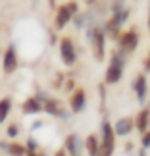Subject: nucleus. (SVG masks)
Returning a JSON list of instances; mask_svg holds the SVG:
<instances>
[{
  "mask_svg": "<svg viewBox=\"0 0 150 156\" xmlns=\"http://www.w3.org/2000/svg\"><path fill=\"white\" fill-rule=\"evenodd\" d=\"M54 2H56V0H50V6H54Z\"/></svg>",
  "mask_w": 150,
  "mask_h": 156,
  "instance_id": "bb28decb",
  "label": "nucleus"
},
{
  "mask_svg": "<svg viewBox=\"0 0 150 156\" xmlns=\"http://www.w3.org/2000/svg\"><path fill=\"white\" fill-rule=\"evenodd\" d=\"M148 123H150V110L145 108V110L139 112V116H137V119H135V125H137V129H139L141 133H145Z\"/></svg>",
  "mask_w": 150,
  "mask_h": 156,
  "instance_id": "4468645a",
  "label": "nucleus"
},
{
  "mask_svg": "<svg viewBox=\"0 0 150 156\" xmlns=\"http://www.w3.org/2000/svg\"><path fill=\"white\" fill-rule=\"evenodd\" d=\"M4 151L8 152L10 156H25V154H27V148H25V145H19V143H16V141L8 143Z\"/></svg>",
  "mask_w": 150,
  "mask_h": 156,
  "instance_id": "dca6fc26",
  "label": "nucleus"
},
{
  "mask_svg": "<svg viewBox=\"0 0 150 156\" xmlns=\"http://www.w3.org/2000/svg\"><path fill=\"white\" fill-rule=\"evenodd\" d=\"M10 110H12V98H10V97L0 98V123L6 122V118H8Z\"/></svg>",
  "mask_w": 150,
  "mask_h": 156,
  "instance_id": "f3484780",
  "label": "nucleus"
},
{
  "mask_svg": "<svg viewBox=\"0 0 150 156\" xmlns=\"http://www.w3.org/2000/svg\"><path fill=\"white\" fill-rule=\"evenodd\" d=\"M145 69H146V71H150V52H148V56L145 58Z\"/></svg>",
  "mask_w": 150,
  "mask_h": 156,
  "instance_id": "4be33fe9",
  "label": "nucleus"
},
{
  "mask_svg": "<svg viewBox=\"0 0 150 156\" xmlns=\"http://www.w3.org/2000/svg\"><path fill=\"white\" fill-rule=\"evenodd\" d=\"M87 104V97H85V91L83 89H75V93L71 94V112L79 114L83 112V108Z\"/></svg>",
  "mask_w": 150,
  "mask_h": 156,
  "instance_id": "0eeeda50",
  "label": "nucleus"
},
{
  "mask_svg": "<svg viewBox=\"0 0 150 156\" xmlns=\"http://www.w3.org/2000/svg\"><path fill=\"white\" fill-rule=\"evenodd\" d=\"M148 27H150V16H148Z\"/></svg>",
  "mask_w": 150,
  "mask_h": 156,
  "instance_id": "cd10ccee",
  "label": "nucleus"
},
{
  "mask_svg": "<svg viewBox=\"0 0 150 156\" xmlns=\"http://www.w3.org/2000/svg\"><path fill=\"white\" fill-rule=\"evenodd\" d=\"M68 10L75 16V14H77V4H75V2H69V4H68Z\"/></svg>",
  "mask_w": 150,
  "mask_h": 156,
  "instance_id": "412c9836",
  "label": "nucleus"
},
{
  "mask_svg": "<svg viewBox=\"0 0 150 156\" xmlns=\"http://www.w3.org/2000/svg\"><path fill=\"white\" fill-rule=\"evenodd\" d=\"M141 143H142V148H148L150 147V131H145V133H142Z\"/></svg>",
  "mask_w": 150,
  "mask_h": 156,
  "instance_id": "aec40b11",
  "label": "nucleus"
},
{
  "mask_svg": "<svg viewBox=\"0 0 150 156\" xmlns=\"http://www.w3.org/2000/svg\"><path fill=\"white\" fill-rule=\"evenodd\" d=\"M21 110H23V114H39V112H43V102H39L35 97H29L21 104Z\"/></svg>",
  "mask_w": 150,
  "mask_h": 156,
  "instance_id": "9b49d317",
  "label": "nucleus"
},
{
  "mask_svg": "<svg viewBox=\"0 0 150 156\" xmlns=\"http://www.w3.org/2000/svg\"><path fill=\"white\" fill-rule=\"evenodd\" d=\"M79 148H81V141L77 135H68L65 137V152H69V156H79Z\"/></svg>",
  "mask_w": 150,
  "mask_h": 156,
  "instance_id": "1a4fd4ad",
  "label": "nucleus"
},
{
  "mask_svg": "<svg viewBox=\"0 0 150 156\" xmlns=\"http://www.w3.org/2000/svg\"><path fill=\"white\" fill-rule=\"evenodd\" d=\"M85 148L89 156H98V151H100V143L96 139V135H89L85 139Z\"/></svg>",
  "mask_w": 150,
  "mask_h": 156,
  "instance_id": "2eb2a0df",
  "label": "nucleus"
},
{
  "mask_svg": "<svg viewBox=\"0 0 150 156\" xmlns=\"http://www.w3.org/2000/svg\"><path fill=\"white\" fill-rule=\"evenodd\" d=\"M98 156H106V154H102V152H98Z\"/></svg>",
  "mask_w": 150,
  "mask_h": 156,
  "instance_id": "c85d7f7f",
  "label": "nucleus"
},
{
  "mask_svg": "<svg viewBox=\"0 0 150 156\" xmlns=\"http://www.w3.org/2000/svg\"><path fill=\"white\" fill-rule=\"evenodd\" d=\"M39 127H43V122H35L33 123V129H39Z\"/></svg>",
  "mask_w": 150,
  "mask_h": 156,
  "instance_id": "5701e85b",
  "label": "nucleus"
},
{
  "mask_svg": "<svg viewBox=\"0 0 150 156\" xmlns=\"http://www.w3.org/2000/svg\"><path fill=\"white\" fill-rule=\"evenodd\" d=\"M89 41L92 43V52H94V58L98 60V62H102L104 60V43H106V33L104 29L100 27H91L89 29Z\"/></svg>",
  "mask_w": 150,
  "mask_h": 156,
  "instance_id": "f03ea898",
  "label": "nucleus"
},
{
  "mask_svg": "<svg viewBox=\"0 0 150 156\" xmlns=\"http://www.w3.org/2000/svg\"><path fill=\"white\" fill-rule=\"evenodd\" d=\"M139 46V35L135 31H127L123 35H119V48L123 52H133Z\"/></svg>",
  "mask_w": 150,
  "mask_h": 156,
  "instance_id": "423d86ee",
  "label": "nucleus"
},
{
  "mask_svg": "<svg viewBox=\"0 0 150 156\" xmlns=\"http://www.w3.org/2000/svg\"><path fill=\"white\" fill-rule=\"evenodd\" d=\"M87 2H94V0H87Z\"/></svg>",
  "mask_w": 150,
  "mask_h": 156,
  "instance_id": "c756f323",
  "label": "nucleus"
},
{
  "mask_svg": "<svg viewBox=\"0 0 150 156\" xmlns=\"http://www.w3.org/2000/svg\"><path fill=\"white\" fill-rule=\"evenodd\" d=\"M133 127H135V119H131V118H121V119L116 123V127H113V133L119 135V137H125V135H129L131 131H133Z\"/></svg>",
  "mask_w": 150,
  "mask_h": 156,
  "instance_id": "6e6552de",
  "label": "nucleus"
},
{
  "mask_svg": "<svg viewBox=\"0 0 150 156\" xmlns=\"http://www.w3.org/2000/svg\"><path fill=\"white\" fill-rule=\"evenodd\" d=\"M2 69H4L6 75L14 73V71L17 69V52H16V46H14V44H10L8 48H6V52H4Z\"/></svg>",
  "mask_w": 150,
  "mask_h": 156,
  "instance_id": "39448f33",
  "label": "nucleus"
},
{
  "mask_svg": "<svg viewBox=\"0 0 150 156\" xmlns=\"http://www.w3.org/2000/svg\"><path fill=\"white\" fill-rule=\"evenodd\" d=\"M145 152H146V151H145V148H142V151H141V152H139V156H146V154H145Z\"/></svg>",
  "mask_w": 150,
  "mask_h": 156,
  "instance_id": "a878e982",
  "label": "nucleus"
},
{
  "mask_svg": "<svg viewBox=\"0 0 150 156\" xmlns=\"http://www.w3.org/2000/svg\"><path fill=\"white\" fill-rule=\"evenodd\" d=\"M43 110H46V112L50 114V116H60V118H64V116H65V112L62 110V106H60V102H58V100H52V98L44 100V104H43Z\"/></svg>",
  "mask_w": 150,
  "mask_h": 156,
  "instance_id": "ddd939ff",
  "label": "nucleus"
},
{
  "mask_svg": "<svg viewBox=\"0 0 150 156\" xmlns=\"http://www.w3.org/2000/svg\"><path fill=\"white\" fill-rule=\"evenodd\" d=\"M113 148H116V133H113V127L108 122L102 123V143H100V151L102 154L112 156Z\"/></svg>",
  "mask_w": 150,
  "mask_h": 156,
  "instance_id": "7ed1b4c3",
  "label": "nucleus"
},
{
  "mask_svg": "<svg viewBox=\"0 0 150 156\" xmlns=\"http://www.w3.org/2000/svg\"><path fill=\"white\" fill-rule=\"evenodd\" d=\"M25 148H27V152H35V151H39V145H37V141H35L33 137H29Z\"/></svg>",
  "mask_w": 150,
  "mask_h": 156,
  "instance_id": "6ab92c4d",
  "label": "nucleus"
},
{
  "mask_svg": "<svg viewBox=\"0 0 150 156\" xmlns=\"http://www.w3.org/2000/svg\"><path fill=\"white\" fill-rule=\"evenodd\" d=\"M123 50H117L113 52L112 56V62L110 66H108V71H106V83L108 85H113V83H117L119 79H121L123 75Z\"/></svg>",
  "mask_w": 150,
  "mask_h": 156,
  "instance_id": "f257e3e1",
  "label": "nucleus"
},
{
  "mask_svg": "<svg viewBox=\"0 0 150 156\" xmlns=\"http://www.w3.org/2000/svg\"><path fill=\"white\" fill-rule=\"evenodd\" d=\"M60 56H62V62L65 66H73L75 64V46H73V41H71L69 37H64L62 41H60Z\"/></svg>",
  "mask_w": 150,
  "mask_h": 156,
  "instance_id": "20e7f679",
  "label": "nucleus"
},
{
  "mask_svg": "<svg viewBox=\"0 0 150 156\" xmlns=\"http://www.w3.org/2000/svg\"><path fill=\"white\" fill-rule=\"evenodd\" d=\"M25 156H40V154H39V152H37V151H35V152H27V154H25Z\"/></svg>",
  "mask_w": 150,
  "mask_h": 156,
  "instance_id": "b1692460",
  "label": "nucleus"
},
{
  "mask_svg": "<svg viewBox=\"0 0 150 156\" xmlns=\"http://www.w3.org/2000/svg\"><path fill=\"white\" fill-rule=\"evenodd\" d=\"M146 91H148V87H146V77H145V75H139V77L135 79V93H137L139 102H145V100H146Z\"/></svg>",
  "mask_w": 150,
  "mask_h": 156,
  "instance_id": "f8f14e48",
  "label": "nucleus"
},
{
  "mask_svg": "<svg viewBox=\"0 0 150 156\" xmlns=\"http://www.w3.org/2000/svg\"><path fill=\"white\" fill-rule=\"evenodd\" d=\"M6 133H8L10 139H16V137L19 135V127H17L16 123H12V125H8V131H6Z\"/></svg>",
  "mask_w": 150,
  "mask_h": 156,
  "instance_id": "a211bd4d",
  "label": "nucleus"
},
{
  "mask_svg": "<svg viewBox=\"0 0 150 156\" xmlns=\"http://www.w3.org/2000/svg\"><path fill=\"white\" fill-rule=\"evenodd\" d=\"M54 156H65V151H58V152L54 154Z\"/></svg>",
  "mask_w": 150,
  "mask_h": 156,
  "instance_id": "393cba45",
  "label": "nucleus"
},
{
  "mask_svg": "<svg viewBox=\"0 0 150 156\" xmlns=\"http://www.w3.org/2000/svg\"><path fill=\"white\" fill-rule=\"evenodd\" d=\"M71 17H73V14L68 10V6H62V8H58V14H56V29H64V27L69 23Z\"/></svg>",
  "mask_w": 150,
  "mask_h": 156,
  "instance_id": "9d476101",
  "label": "nucleus"
}]
</instances>
